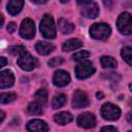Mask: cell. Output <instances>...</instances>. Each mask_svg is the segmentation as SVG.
<instances>
[{"label": "cell", "mask_w": 132, "mask_h": 132, "mask_svg": "<svg viewBox=\"0 0 132 132\" xmlns=\"http://www.w3.org/2000/svg\"><path fill=\"white\" fill-rule=\"evenodd\" d=\"M110 33H111V29L105 23H96V24H93L90 28V35L97 40L107 39Z\"/></svg>", "instance_id": "1"}, {"label": "cell", "mask_w": 132, "mask_h": 132, "mask_svg": "<svg viewBox=\"0 0 132 132\" xmlns=\"http://www.w3.org/2000/svg\"><path fill=\"white\" fill-rule=\"evenodd\" d=\"M40 32L43 37L54 39L56 37V27L53 18L50 14H44L40 22Z\"/></svg>", "instance_id": "2"}, {"label": "cell", "mask_w": 132, "mask_h": 132, "mask_svg": "<svg viewBox=\"0 0 132 132\" xmlns=\"http://www.w3.org/2000/svg\"><path fill=\"white\" fill-rule=\"evenodd\" d=\"M117 27L124 35H130L132 32V18L129 12H122L117 20Z\"/></svg>", "instance_id": "3"}, {"label": "cell", "mask_w": 132, "mask_h": 132, "mask_svg": "<svg viewBox=\"0 0 132 132\" xmlns=\"http://www.w3.org/2000/svg\"><path fill=\"white\" fill-rule=\"evenodd\" d=\"M100 112H101L102 118L107 120V121H116L121 116V109L117 105L109 103V102L104 103L102 105Z\"/></svg>", "instance_id": "4"}, {"label": "cell", "mask_w": 132, "mask_h": 132, "mask_svg": "<svg viewBox=\"0 0 132 132\" xmlns=\"http://www.w3.org/2000/svg\"><path fill=\"white\" fill-rule=\"evenodd\" d=\"M77 3L81 5L80 13L82 14V16L88 19H95L99 14V7L97 3L92 1H80V0H78Z\"/></svg>", "instance_id": "5"}, {"label": "cell", "mask_w": 132, "mask_h": 132, "mask_svg": "<svg viewBox=\"0 0 132 132\" xmlns=\"http://www.w3.org/2000/svg\"><path fill=\"white\" fill-rule=\"evenodd\" d=\"M95 72V68L90 61H84L75 67V75L79 79H85L90 77Z\"/></svg>", "instance_id": "6"}, {"label": "cell", "mask_w": 132, "mask_h": 132, "mask_svg": "<svg viewBox=\"0 0 132 132\" xmlns=\"http://www.w3.org/2000/svg\"><path fill=\"white\" fill-rule=\"evenodd\" d=\"M37 64V60L36 58H34L31 54H29L28 52H26L25 54L21 55L18 59V65L26 71H31L35 68Z\"/></svg>", "instance_id": "7"}, {"label": "cell", "mask_w": 132, "mask_h": 132, "mask_svg": "<svg viewBox=\"0 0 132 132\" xmlns=\"http://www.w3.org/2000/svg\"><path fill=\"white\" fill-rule=\"evenodd\" d=\"M20 35L25 39H32L35 35V25L30 19H25L20 28Z\"/></svg>", "instance_id": "8"}, {"label": "cell", "mask_w": 132, "mask_h": 132, "mask_svg": "<svg viewBox=\"0 0 132 132\" xmlns=\"http://www.w3.org/2000/svg\"><path fill=\"white\" fill-rule=\"evenodd\" d=\"M89 104H90V101L87 94L80 90H76L73 94L72 106L74 108H84V107H87Z\"/></svg>", "instance_id": "9"}, {"label": "cell", "mask_w": 132, "mask_h": 132, "mask_svg": "<svg viewBox=\"0 0 132 132\" xmlns=\"http://www.w3.org/2000/svg\"><path fill=\"white\" fill-rule=\"evenodd\" d=\"M77 124L79 127L89 129V128H93L96 125V119L94 117L93 113L91 112H82L77 117L76 120Z\"/></svg>", "instance_id": "10"}, {"label": "cell", "mask_w": 132, "mask_h": 132, "mask_svg": "<svg viewBox=\"0 0 132 132\" xmlns=\"http://www.w3.org/2000/svg\"><path fill=\"white\" fill-rule=\"evenodd\" d=\"M53 81H54V85L57 87H65L70 81V75L67 71L59 69L54 73Z\"/></svg>", "instance_id": "11"}, {"label": "cell", "mask_w": 132, "mask_h": 132, "mask_svg": "<svg viewBox=\"0 0 132 132\" xmlns=\"http://www.w3.org/2000/svg\"><path fill=\"white\" fill-rule=\"evenodd\" d=\"M27 130L29 132H47L48 131V126L47 124L42 121V120H32L30 121L27 126Z\"/></svg>", "instance_id": "12"}, {"label": "cell", "mask_w": 132, "mask_h": 132, "mask_svg": "<svg viewBox=\"0 0 132 132\" xmlns=\"http://www.w3.org/2000/svg\"><path fill=\"white\" fill-rule=\"evenodd\" d=\"M14 82V75L10 70H3L0 72V89L10 88Z\"/></svg>", "instance_id": "13"}, {"label": "cell", "mask_w": 132, "mask_h": 132, "mask_svg": "<svg viewBox=\"0 0 132 132\" xmlns=\"http://www.w3.org/2000/svg\"><path fill=\"white\" fill-rule=\"evenodd\" d=\"M35 50L38 54L46 56L50 55L54 50H55V45L51 42H46V41H38L35 45Z\"/></svg>", "instance_id": "14"}, {"label": "cell", "mask_w": 132, "mask_h": 132, "mask_svg": "<svg viewBox=\"0 0 132 132\" xmlns=\"http://www.w3.org/2000/svg\"><path fill=\"white\" fill-rule=\"evenodd\" d=\"M24 3L25 2L23 0H10L7 3V11L11 15H15L22 10Z\"/></svg>", "instance_id": "15"}, {"label": "cell", "mask_w": 132, "mask_h": 132, "mask_svg": "<svg viewBox=\"0 0 132 132\" xmlns=\"http://www.w3.org/2000/svg\"><path fill=\"white\" fill-rule=\"evenodd\" d=\"M72 120H73L72 114L67 111H61L54 116V121L56 123H58L59 125H66V124L70 123Z\"/></svg>", "instance_id": "16"}, {"label": "cell", "mask_w": 132, "mask_h": 132, "mask_svg": "<svg viewBox=\"0 0 132 132\" xmlns=\"http://www.w3.org/2000/svg\"><path fill=\"white\" fill-rule=\"evenodd\" d=\"M82 45V42L77 39V38H72V39H69L67 41H65L62 45V50L64 52H70V51H73V50H77L79 47H81Z\"/></svg>", "instance_id": "17"}, {"label": "cell", "mask_w": 132, "mask_h": 132, "mask_svg": "<svg viewBox=\"0 0 132 132\" xmlns=\"http://www.w3.org/2000/svg\"><path fill=\"white\" fill-rule=\"evenodd\" d=\"M58 27L63 34H70L74 31V25L65 19H60L58 21Z\"/></svg>", "instance_id": "18"}, {"label": "cell", "mask_w": 132, "mask_h": 132, "mask_svg": "<svg viewBox=\"0 0 132 132\" xmlns=\"http://www.w3.org/2000/svg\"><path fill=\"white\" fill-rule=\"evenodd\" d=\"M66 102H67V97H66V95H64V94H59V95H57V96L54 97V99H53V101H52V106H53L54 109H57V108L62 107Z\"/></svg>", "instance_id": "19"}, {"label": "cell", "mask_w": 132, "mask_h": 132, "mask_svg": "<svg viewBox=\"0 0 132 132\" xmlns=\"http://www.w3.org/2000/svg\"><path fill=\"white\" fill-rule=\"evenodd\" d=\"M100 63L104 68H114L117 66V60L110 56H103L100 59Z\"/></svg>", "instance_id": "20"}, {"label": "cell", "mask_w": 132, "mask_h": 132, "mask_svg": "<svg viewBox=\"0 0 132 132\" xmlns=\"http://www.w3.org/2000/svg\"><path fill=\"white\" fill-rule=\"evenodd\" d=\"M34 101H36V102H38L40 105L44 106V104H45L46 101H47V92H46L44 89L38 90V91L35 93Z\"/></svg>", "instance_id": "21"}, {"label": "cell", "mask_w": 132, "mask_h": 132, "mask_svg": "<svg viewBox=\"0 0 132 132\" xmlns=\"http://www.w3.org/2000/svg\"><path fill=\"white\" fill-rule=\"evenodd\" d=\"M42 105H40L38 102L36 101H32L31 103H29L28 105V112L30 114H41L42 113Z\"/></svg>", "instance_id": "22"}, {"label": "cell", "mask_w": 132, "mask_h": 132, "mask_svg": "<svg viewBox=\"0 0 132 132\" xmlns=\"http://www.w3.org/2000/svg\"><path fill=\"white\" fill-rule=\"evenodd\" d=\"M121 56L127 62L128 65H131L132 64V51H131V47L130 46L123 47L122 51H121Z\"/></svg>", "instance_id": "23"}, {"label": "cell", "mask_w": 132, "mask_h": 132, "mask_svg": "<svg viewBox=\"0 0 132 132\" xmlns=\"http://www.w3.org/2000/svg\"><path fill=\"white\" fill-rule=\"evenodd\" d=\"M16 98V95L14 93H2L0 94V103H9V102H12L14 99Z\"/></svg>", "instance_id": "24"}, {"label": "cell", "mask_w": 132, "mask_h": 132, "mask_svg": "<svg viewBox=\"0 0 132 132\" xmlns=\"http://www.w3.org/2000/svg\"><path fill=\"white\" fill-rule=\"evenodd\" d=\"M89 56H90V53L89 52H87V51H80V52L75 53L72 56V59L74 61H82V60L89 58Z\"/></svg>", "instance_id": "25"}, {"label": "cell", "mask_w": 132, "mask_h": 132, "mask_svg": "<svg viewBox=\"0 0 132 132\" xmlns=\"http://www.w3.org/2000/svg\"><path fill=\"white\" fill-rule=\"evenodd\" d=\"M10 53L13 54V55H18L19 57L23 54H25L27 51H26V47L25 46H22V45H18V46H11L9 48Z\"/></svg>", "instance_id": "26"}, {"label": "cell", "mask_w": 132, "mask_h": 132, "mask_svg": "<svg viewBox=\"0 0 132 132\" xmlns=\"http://www.w3.org/2000/svg\"><path fill=\"white\" fill-rule=\"evenodd\" d=\"M62 62H63V59L61 57H55L48 61V65H50V67H55V66L60 65Z\"/></svg>", "instance_id": "27"}, {"label": "cell", "mask_w": 132, "mask_h": 132, "mask_svg": "<svg viewBox=\"0 0 132 132\" xmlns=\"http://www.w3.org/2000/svg\"><path fill=\"white\" fill-rule=\"evenodd\" d=\"M100 132H118V130L113 126H104V127H102Z\"/></svg>", "instance_id": "28"}, {"label": "cell", "mask_w": 132, "mask_h": 132, "mask_svg": "<svg viewBox=\"0 0 132 132\" xmlns=\"http://www.w3.org/2000/svg\"><path fill=\"white\" fill-rule=\"evenodd\" d=\"M15 29H16V25H15V23L10 22V23L7 25V31H8L9 33H13V32L15 31Z\"/></svg>", "instance_id": "29"}, {"label": "cell", "mask_w": 132, "mask_h": 132, "mask_svg": "<svg viewBox=\"0 0 132 132\" xmlns=\"http://www.w3.org/2000/svg\"><path fill=\"white\" fill-rule=\"evenodd\" d=\"M7 64V60H6V58H4V57H0V68H2L3 66H5Z\"/></svg>", "instance_id": "30"}, {"label": "cell", "mask_w": 132, "mask_h": 132, "mask_svg": "<svg viewBox=\"0 0 132 132\" xmlns=\"http://www.w3.org/2000/svg\"><path fill=\"white\" fill-rule=\"evenodd\" d=\"M4 118H5V113H4V111H2V110L0 109V123L4 120Z\"/></svg>", "instance_id": "31"}, {"label": "cell", "mask_w": 132, "mask_h": 132, "mask_svg": "<svg viewBox=\"0 0 132 132\" xmlns=\"http://www.w3.org/2000/svg\"><path fill=\"white\" fill-rule=\"evenodd\" d=\"M3 23H4V18H3V15H2V14H0V28H2Z\"/></svg>", "instance_id": "32"}, {"label": "cell", "mask_w": 132, "mask_h": 132, "mask_svg": "<svg viewBox=\"0 0 132 132\" xmlns=\"http://www.w3.org/2000/svg\"><path fill=\"white\" fill-rule=\"evenodd\" d=\"M32 3H37V4H43V3H46V1H36V0H32Z\"/></svg>", "instance_id": "33"}, {"label": "cell", "mask_w": 132, "mask_h": 132, "mask_svg": "<svg viewBox=\"0 0 132 132\" xmlns=\"http://www.w3.org/2000/svg\"><path fill=\"white\" fill-rule=\"evenodd\" d=\"M96 96H97V98H99V99L103 98V94H102V93H100V92H98V93L96 94Z\"/></svg>", "instance_id": "34"}, {"label": "cell", "mask_w": 132, "mask_h": 132, "mask_svg": "<svg viewBox=\"0 0 132 132\" xmlns=\"http://www.w3.org/2000/svg\"><path fill=\"white\" fill-rule=\"evenodd\" d=\"M128 121H129V122H131V112H130V113H128Z\"/></svg>", "instance_id": "35"}, {"label": "cell", "mask_w": 132, "mask_h": 132, "mask_svg": "<svg viewBox=\"0 0 132 132\" xmlns=\"http://www.w3.org/2000/svg\"><path fill=\"white\" fill-rule=\"evenodd\" d=\"M128 132H132V131H128Z\"/></svg>", "instance_id": "36"}]
</instances>
